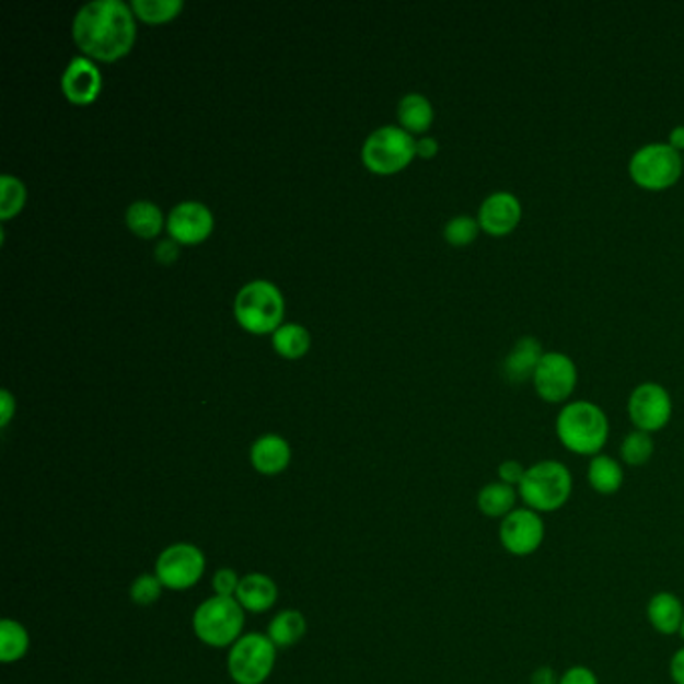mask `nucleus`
I'll return each instance as SVG.
<instances>
[{
	"mask_svg": "<svg viewBox=\"0 0 684 684\" xmlns=\"http://www.w3.org/2000/svg\"><path fill=\"white\" fill-rule=\"evenodd\" d=\"M414 156H416L414 135L396 125L378 127L368 135L361 147L363 165L380 175H392L408 167Z\"/></svg>",
	"mask_w": 684,
	"mask_h": 684,
	"instance_id": "nucleus-6",
	"label": "nucleus"
},
{
	"mask_svg": "<svg viewBox=\"0 0 684 684\" xmlns=\"http://www.w3.org/2000/svg\"><path fill=\"white\" fill-rule=\"evenodd\" d=\"M518 488L505 482L486 484L478 494V508L488 518H506L517 510Z\"/></svg>",
	"mask_w": 684,
	"mask_h": 684,
	"instance_id": "nucleus-21",
	"label": "nucleus"
},
{
	"mask_svg": "<svg viewBox=\"0 0 684 684\" xmlns=\"http://www.w3.org/2000/svg\"><path fill=\"white\" fill-rule=\"evenodd\" d=\"M240 582V575L233 568H221V570H217L216 577H213V589H216L217 596H233L235 599Z\"/></svg>",
	"mask_w": 684,
	"mask_h": 684,
	"instance_id": "nucleus-32",
	"label": "nucleus"
},
{
	"mask_svg": "<svg viewBox=\"0 0 684 684\" xmlns=\"http://www.w3.org/2000/svg\"><path fill=\"white\" fill-rule=\"evenodd\" d=\"M480 223L478 219L468 216H457L450 219L444 225V237L454 247H466L478 237Z\"/></svg>",
	"mask_w": 684,
	"mask_h": 684,
	"instance_id": "nucleus-30",
	"label": "nucleus"
},
{
	"mask_svg": "<svg viewBox=\"0 0 684 684\" xmlns=\"http://www.w3.org/2000/svg\"><path fill=\"white\" fill-rule=\"evenodd\" d=\"M253 468L264 476H277L288 468L291 462V445L277 433H265L257 438L250 452Z\"/></svg>",
	"mask_w": 684,
	"mask_h": 684,
	"instance_id": "nucleus-16",
	"label": "nucleus"
},
{
	"mask_svg": "<svg viewBox=\"0 0 684 684\" xmlns=\"http://www.w3.org/2000/svg\"><path fill=\"white\" fill-rule=\"evenodd\" d=\"M183 0H132L135 16L144 23L159 24L173 21L183 11Z\"/></svg>",
	"mask_w": 684,
	"mask_h": 684,
	"instance_id": "nucleus-27",
	"label": "nucleus"
},
{
	"mask_svg": "<svg viewBox=\"0 0 684 684\" xmlns=\"http://www.w3.org/2000/svg\"><path fill=\"white\" fill-rule=\"evenodd\" d=\"M518 494L526 508L538 514L556 512L565 508L572 496V474L563 462L542 460L526 469Z\"/></svg>",
	"mask_w": 684,
	"mask_h": 684,
	"instance_id": "nucleus-3",
	"label": "nucleus"
},
{
	"mask_svg": "<svg viewBox=\"0 0 684 684\" xmlns=\"http://www.w3.org/2000/svg\"><path fill=\"white\" fill-rule=\"evenodd\" d=\"M245 626V611L233 596H211L197 606L193 614V630L207 647L225 649L241 638Z\"/></svg>",
	"mask_w": 684,
	"mask_h": 684,
	"instance_id": "nucleus-5",
	"label": "nucleus"
},
{
	"mask_svg": "<svg viewBox=\"0 0 684 684\" xmlns=\"http://www.w3.org/2000/svg\"><path fill=\"white\" fill-rule=\"evenodd\" d=\"M522 221V204L517 195L508 192H496L488 195L480 205L478 223L482 231L494 237H502L512 233Z\"/></svg>",
	"mask_w": 684,
	"mask_h": 684,
	"instance_id": "nucleus-14",
	"label": "nucleus"
},
{
	"mask_svg": "<svg viewBox=\"0 0 684 684\" xmlns=\"http://www.w3.org/2000/svg\"><path fill=\"white\" fill-rule=\"evenodd\" d=\"M673 416V399L661 384L647 382L628 397V418L640 432H659Z\"/></svg>",
	"mask_w": 684,
	"mask_h": 684,
	"instance_id": "nucleus-11",
	"label": "nucleus"
},
{
	"mask_svg": "<svg viewBox=\"0 0 684 684\" xmlns=\"http://www.w3.org/2000/svg\"><path fill=\"white\" fill-rule=\"evenodd\" d=\"M558 684H599V679L587 666H572L563 674Z\"/></svg>",
	"mask_w": 684,
	"mask_h": 684,
	"instance_id": "nucleus-34",
	"label": "nucleus"
},
{
	"mask_svg": "<svg viewBox=\"0 0 684 684\" xmlns=\"http://www.w3.org/2000/svg\"><path fill=\"white\" fill-rule=\"evenodd\" d=\"M532 382L544 402L563 404L577 390V363L560 351H548L538 363Z\"/></svg>",
	"mask_w": 684,
	"mask_h": 684,
	"instance_id": "nucleus-10",
	"label": "nucleus"
},
{
	"mask_svg": "<svg viewBox=\"0 0 684 684\" xmlns=\"http://www.w3.org/2000/svg\"><path fill=\"white\" fill-rule=\"evenodd\" d=\"M310 332L300 324H281L274 332V348L288 360H298L310 349Z\"/></svg>",
	"mask_w": 684,
	"mask_h": 684,
	"instance_id": "nucleus-25",
	"label": "nucleus"
},
{
	"mask_svg": "<svg viewBox=\"0 0 684 684\" xmlns=\"http://www.w3.org/2000/svg\"><path fill=\"white\" fill-rule=\"evenodd\" d=\"M60 86L65 96L74 105H89L101 93L103 77L93 59L74 57L62 72Z\"/></svg>",
	"mask_w": 684,
	"mask_h": 684,
	"instance_id": "nucleus-15",
	"label": "nucleus"
},
{
	"mask_svg": "<svg viewBox=\"0 0 684 684\" xmlns=\"http://www.w3.org/2000/svg\"><path fill=\"white\" fill-rule=\"evenodd\" d=\"M14 409H16V402H14L11 392H9V390H2V392H0V426H2V428L9 426V421H11L12 416H14Z\"/></svg>",
	"mask_w": 684,
	"mask_h": 684,
	"instance_id": "nucleus-36",
	"label": "nucleus"
},
{
	"mask_svg": "<svg viewBox=\"0 0 684 684\" xmlns=\"http://www.w3.org/2000/svg\"><path fill=\"white\" fill-rule=\"evenodd\" d=\"M72 36L89 59H120L131 50L137 36L131 4L123 0L86 2L74 14Z\"/></svg>",
	"mask_w": 684,
	"mask_h": 684,
	"instance_id": "nucleus-1",
	"label": "nucleus"
},
{
	"mask_svg": "<svg viewBox=\"0 0 684 684\" xmlns=\"http://www.w3.org/2000/svg\"><path fill=\"white\" fill-rule=\"evenodd\" d=\"M205 554L189 542L171 544L159 554L155 575L169 590H189L204 578Z\"/></svg>",
	"mask_w": 684,
	"mask_h": 684,
	"instance_id": "nucleus-9",
	"label": "nucleus"
},
{
	"mask_svg": "<svg viewBox=\"0 0 684 684\" xmlns=\"http://www.w3.org/2000/svg\"><path fill=\"white\" fill-rule=\"evenodd\" d=\"M277 647L271 638L250 633L231 647L228 657L229 676L235 684H264L274 673Z\"/></svg>",
	"mask_w": 684,
	"mask_h": 684,
	"instance_id": "nucleus-8",
	"label": "nucleus"
},
{
	"mask_svg": "<svg viewBox=\"0 0 684 684\" xmlns=\"http://www.w3.org/2000/svg\"><path fill=\"white\" fill-rule=\"evenodd\" d=\"M438 141L433 139V137H421L416 141V155L421 156V159H432V156L438 155Z\"/></svg>",
	"mask_w": 684,
	"mask_h": 684,
	"instance_id": "nucleus-37",
	"label": "nucleus"
},
{
	"mask_svg": "<svg viewBox=\"0 0 684 684\" xmlns=\"http://www.w3.org/2000/svg\"><path fill=\"white\" fill-rule=\"evenodd\" d=\"M684 159L671 144L650 143L630 156L628 173L638 187L662 192L683 177Z\"/></svg>",
	"mask_w": 684,
	"mask_h": 684,
	"instance_id": "nucleus-7",
	"label": "nucleus"
},
{
	"mask_svg": "<svg viewBox=\"0 0 684 684\" xmlns=\"http://www.w3.org/2000/svg\"><path fill=\"white\" fill-rule=\"evenodd\" d=\"M156 262L171 264L179 257V243L175 240H161L155 245Z\"/></svg>",
	"mask_w": 684,
	"mask_h": 684,
	"instance_id": "nucleus-35",
	"label": "nucleus"
},
{
	"mask_svg": "<svg viewBox=\"0 0 684 684\" xmlns=\"http://www.w3.org/2000/svg\"><path fill=\"white\" fill-rule=\"evenodd\" d=\"M308 633L305 616L300 611H281L274 616V621L267 626V637L277 649H288L298 645Z\"/></svg>",
	"mask_w": 684,
	"mask_h": 684,
	"instance_id": "nucleus-22",
	"label": "nucleus"
},
{
	"mask_svg": "<svg viewBox=\"0 0 684 684\" xmlns=\"http://www.w3.org/2000/svg\"><path fill=\"white\" fill-rule=\"evenodd\" d=\"M125 223L131 229L135 235L151 240L161 233L165 217L161 213V209L153 201H135L127 207L125 211Z\"/></svg>",
	"mask_w": 684,
	"mask_h": 684,
	"instance_id": "nucleus-23",
	"label": "nucleus"
},
{
	"mask_svg": "<svg viewBox=\"0 0 684 684\" xmlns=\"http://www.w3.org/2000/svg\"><path fill=\"white\" fill-rule=\"evenodd\" d=\"M277 596H279V590H277L274 578L262 575V572H252V575H245L241 578L235 601L240 602L243 611L262 614L274 608Z\"/></svg>",
	"mask_w": 684,
	"mask_h": 684,
	"instance_id": "nucleus-18",
	"label": "nucleus"
},
{
	"mask_svg": "<svg viewBox=\"0 0 684 684\" xmlns=\"http://www.w3.org/2000/svg\"><path fill=\"white\" fill-rule=\"evenodd\" d=\"M397 119L402 129L411 132H426L433 123L432 103L421 93H408L397 103Z\"/></svg>",
	"mask_w": 684,
	"mask_h": 684,
	"instance_id": "nucleus-20",
	"label": "nucleus"
},
{
	"mask_svg": "<svg viewBox=\"0 0 684 684\" xmlns=\"http://www.w3.org/2000/svg\"><path fill=\"white\" fill-rule=\"evenodd\" d=\"M163 589L165 587L161 584L156 575H141V577L135 578V582L131 584L132 602L139 606H151L161 599Z\"/></svg>",
	"mask_w": 684,
	"mask_h": 684,
	"instance_id": "nucleus-31",
	"label": "nucleus"
},
{
	"mask_svg": "<svg viewBox=\"0 0 684 684\" xmlns=\"http://www.w3.org/2000/svg\"><path fill=\"white\" fill-rule=\"evenodd\" d=\"M233 312L241 327L247 332L269 334L281 325L286 303L276 283L267 279H253L237 291Z\"/></svg>",
	"mask_w": 684,
	"mask_h": 684,
	"instance_id": "nucleus-4",
	"label": "nucleus"
},
{
	"mask_svg": "<svg viewBox=\"0 0 684 684\" xmlns=\"http://www.w3.org/2000/svg\"><path fill=\"white\" fill-rule=\"evenodd\" d=\"M652 454H654L652 436L647 432H640V430L628 433L625 442L621 445V456H623L628 466H645L652 457Z\"/></svg>",
	"mask_w": 684,
	"mask_h": 684,
	"instance_id": "nucleus-29",
	"label": "nucleus"
},
{
	"mask_svg": "<svg viewBox=\"0 0 684 684\" xmlns=\"http://www.w3.org/2000/svg\"><path fill=\"white\" fill-rule=\"evenodd\" d=\"M542 358H544V349H542L538 339H534L532 336L520 337L502 363L506 380L512 384L532 380Z\"/></svg>",
	"mask_w": 684,
	"mask_h": 684,
	"instance_id": "nucleus-17",
	"label": "nucleus"
},
{
	"mask_svg": "<svg viewBox=\"0 0 684 684\" xmlns=\"http://www.w3.org/2000/svg\"><path fill=\"white\" fill-rule=\"evenodd\" d=\"M167 229L177 243H201L213 231V213L199 201H181L169 211Z\"/></svg>",
	"mask_w": 684,
	"mask_h": 684,
	"instance_id": "nucleus-13",
	"label": "nucleus"
},
{
	"mask_svg": "<svg viewBox=\"0 0 684 684\" xmlns=\"http://www.w3.org/2000/svg\"><path fill=\"white\" fill-rule=\"evenodd\" d=\"M26 201V189L23 181L4 173L0 177V219H11L23 209Z\"/></svg>",
	"mask_w": 684,
	"mask_h": 684,
	"instance_id": "nucleus-28",
	"label": "nucleus"
},
{
	"mask_svg": "<svg viewBox=\"0 0 684 684\" xmlns=\"http://www.w3.org/2000/svg\"><path fill=\"white\" fill-rule=\"evenodd\" d=\"M526 469L529 468H524L518 460H506L498 468V476H500V482L518 488L524 480V476H526Z\"/></svg>",
	"mask_w": 684,
	"mask_h": 684,
	"instance_id": "nucleus-33",
	"label": "nucleus"
},
{
	"mask_svg": "<svg viewBox=\"0 0 684 684\" xmlns=\"http://www.w3.org/2000/svg\"><path fill=\"white\" fill-rule=\"evenodd\" d=\"M31 638L21 623L4 618L0 623V661L16 662L28 652Z\"/></svg>",
	"mask_w": 684,
	"mask_h": 684,
	"instance_id": "nucleus-26",
	"label": "nucleus"
},
{
	"mask_svg": "<svg viewBox=\"0 0 684 684\" xmlns=\"http://www.w3.org/2000/svg\"><path fill=\"white\" fill-rule=\"evenodd\" d=\"M681 635H683V638H684V623H683V628H681Z\"/></svg>",
	"mask_w": 684,
	"mask_h": 684,
	"instance_id": "nucleus-41",
	"label": "nucleus"
},
{
	"mask_svg": "<svg viewBox=\"0 0 684 684\" xmlns=\"http://www.w3.org/2000/svg\"><path fill=\"white\" fill-rule=\"evenodd\" d=\"M560 679L556 676L550 666H542L536 673L532 674V684H558Z\"/></svg>",
	"mask_w": 684,
	"mask_h": 684,
	"instance_id": "nucleus-39",
	"label": "nucleus"
},
{
	"mask_svg": "<svg viewBox=\"0 0 684 684\" xmlns=\"http://www.w3.org/2000/svg\"><path fill=\"white\" fill-rule=\"evenodd\" d=\"M589 482L590 486L594 488V492L602 494V496H613L623 488L625 472L614 457L599 454V456L590 460Z\"/></svg>",
	"mask_w": 684,
	"mask_h": 684,
	"instance_id": "nucleus-24",
	"label": "nucleus"
},
{
	"mask_svg": "<svg viewBox=\"0 0 684 684\" xmlns=\"http://www.w3.org/2000/svg\"><path fill=\"white\" fill-rule=\"evenodd\" d=\"M546 536V526L538 512L530 508H517L500 524V542L512 556H530L536 553Z\"/></svg>",
	"mask_w": 684,
	"mask_h": 684,
	"instance_id": "nucleus-12",
	"label": "nucleus"
},
{
	"mask_svg": "<svg viewBox=\"0 0 684 684\" xmlns=\"http://www.w3.org/2000/svg\"><path fill=\"white\" fill-rule=\"evenodd\" d=\"M647 616L652 628L661 635L681 633L684 623V606L681 599L673 592H659L649 602Z\"/></svg>",
	"mask_w": 684,
	"mask_h": 684,
	"instance_id": "nucleus-19",
	"label": "nucleus"
},
{
	"mask_svg": "<svg viewBox=\"0 0 684 684\" xmlns=\"http://www.w3.org/2000/svg\"><path fill=\"white\" fill-rule=\"evenodd\" d=\"M671 676L674 684H684V649L676 650L671 661Z\"/></svg>",
	"mask_w": 684,
	"mask_h": 684,
	"instance_id": "nucleus-38",
	"label": "nucleus"
},
{
	"mask_svg": "<svg viewBox=\"0 0 684 684\" xmlns=\"http://www.w3.org/2000/svg\"><path fill=\"white\" fill-rule=\"evenodd\" d=\"M669 144L673 147L674 151H684V125L681 127H674L671 135H669Z\"/></svg>",
	"mask_w": 684,
	"mask_h": 684,
	"instance_id": "nucleus-40",
	"label": "nucleus"
},
{
	"mask_svg": "<svg viewBox=\"0 0 684 684\" xmlns=\"http://www.w3.org/2000/svg\"><path fill=\"white\" fill-rule=\"evenodd\" d=\"M556 433L566 450L578 456H599L608 442L611 424L606 414L592 402H572L560 409Z\"/></svg>",
	"mask_w": 684,
	"mask_h": 684,
	"instance_id": "nucleus-2",
	"label": "nucleus"
}]
</instances>
